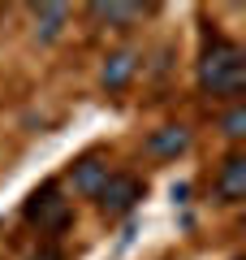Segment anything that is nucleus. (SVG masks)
Segmentation results:
<instances>
[{
  "instance_id": "1",
  "label": "nucleus",
  "mask_w": 246,
  "mask_h": 260,
  "mask_svg": "<svg viewBox=\"0 0 246 260\" xmlns=\"http://www.w3.org/2000/svg\"><path fill=\"white\" fill-rule=\"evenodd\" d=\"M194 78L208 100H237V91L246 87V52L225 35L208 39L199 52V65H194Z\"/></svg>"
},
{
  "instance_id": "2",
  "label": "nucleus",
  "mask_w": 246,
  "mask_h": 260,
  "mask_svg": "<svg viewBox=\"0 0 246 260\" xmlns=\"http://www.w3.org/2000/svg\"><path fill=\"white\" fill-rule=\"evenodd\" d=\"M22 217H26V225H35L39 234H65L73 221V208L69 200H65L61 182H39L35 191L22 200Z\"/></svg>"
},
{
  "instance_id": "3",
  "label": "nucleus",
  "mask_w": 246,
  "mask_h": 260,
  "mask_svg": "<svg viewBox=\"0 0 246 260\" xmlns=\"http://www.w3.org/2000/svg\"><path fill=\"white\" fill-rule=\"evenodd\" d=\"M138 200H143V182L134 174H108V182L95 191V208L104 217H126Z\"/></svg>"
},
{
  "instance_id": "4",
  "label": "nucleus",
  "mask_w": 246,
  "mask_h": 260,
  "mask_svg": "<svg viewBox=\"0 0 246 260\" xmlns=\"http://www.w3.org/2000/svg\"><path fill=\"white\" fill-rule=\"evenodd\" d=\"M212 195H216L220 204H242V200H246V156H242V152H229V156L216 165Z\"/></svg>"
},
{
  "instance_id": "5",
  "label": "nucleus",
  "mask_w": 246,
  "mask_h": 260,
  "mask_svg": "<svg viewBox=\"0 0 246 260\" xmlns=\"http://www.w3.org/2000/svg\"><path fill=\"white\" fill-rule=\"evenodd\" d=\"M108 160L100 156V152H82L78 160H69V169H65V178H69V186L78 195H87V200H95V191H100L104 182H108Z\"/></svg>"
},
{
  "instance_id": "6",
  "label": "nucleus",
  "mask_w": 246,
  "mask_h": 260,
  "mask_svg": "<svg viewBox=\"0 0 246 260\" xmlns=\"http://www.w3.org/2000/svg\"><path fill=\"white\" fill-rule=\"evenodd\" d=\"M134 74H138V52H134V48H117V52L104 56L100 87H104V91H126Z\"/></svg>"
},
{
  "instance_id": "7",
  "label": "nucleus",
  "mask_w": 246,
  "mask_h": 260,
  "mask_svg": "<svg viewBox=\"0 0 246 260\" xmlns=\"http://www.w3.org/2000/svg\"><path fill=\"white\" fill-rule=\"evenodd\" d=\"M147 156H155V160H177L186 148H190V130L186 126H160V130H151L147 135Z\"/></svg>"
},
{
  "instance_id": "8",
  "label": "nucleus",
  "mask_w": 246,
  "mask_h": 260,
  "mask_svg": "<svg viewBox=\"0 0 246 260\" xmlns=\"http://www.w3.org/2000/svg\"><path fill=\"white\" fill-rule=\"evenodd\" d=\"M87 13L95 22H104V26H112V30H130L143 18H151V5H91Z\"/></svg>"
},
{
  "instance_id": "9",
  "label": "nucleus",
  "mask_w": 246,
  "mask_h": 260,
  "mask_svg": "<svg viewBox=\"0 0 246 260\" xmlns=\"http://www.w3.org/2000/svg\"><path fill=\"white\" fill-rule=\"evenodd\" d=\"M65 22H69V9H65V5H39L35 9V35L39 39H56L65 30Z\"/></svg>"
},
{
  "instance_id": "10",
  "label": "nucleus",
  "mask_w": 246,
  "mask_h": 260,
  "mask_svg": "<svg viewBox=\"0 0 246 260\" xmlns=\"http://www.w3.org/2000/svg\"><path fill=\"white\" fill-rule=\"evenodd\" d=\"M220 130H225V139H242L246 135V109L242 104H233V109L220 117Z\"/></svg>"
},
{
  "instance_id": "11",
  "label": "nucleus",
  "mask_w": 246,
  "mask_h": 260,
  "mask_svg": "<svg viewBox=\"0 0 246 260\" xmlns=\"http://www.w3.org/2000/svg\"><path fill=\"white\" fill-rule=\"evenodd\" d=\"M26 260H65V256H61V251L52 247V243H48V247H35V251H30Z\"/></svg>"
}]
</instances>
